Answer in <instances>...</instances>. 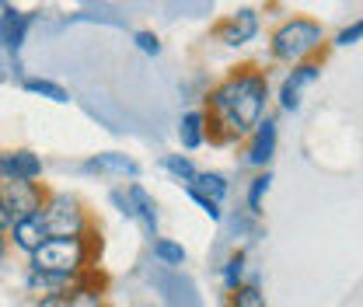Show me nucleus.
<instances>
[{
    "label": "nucleus",
    "instance_id": "nucleus-1",
    "mask_svg": "<svg viewBox=\"0 0 363 307\" xmlns=\"http://www.w3.org/2000/svg\"><path fill=\"white\" fill-rule=\"evenodd\" d=\"M269 101V74L259 63H238L203 101V143L234 147L262 123Z\"/></svg>",
    "mask_w": 363,
    "mask_h": 307
},
{
    "label": "nucleus",
    "instance_id": "nucleus-2",
    "mask_svg": "<svg viewBox=\"0 0 363 307\" xmlns=\"http://www.w3.org/2000/svg\"><path fill=\"white\" fill-rule=\"evenodd\" d=\"M94 238H98V227L84 230L81 238H52L45 241L39 252H32V272H43V276H56V279H81L88 272L98 252L94 248Z\"/></svg>",
    "mask_w": 363,
    "mask_h": 307
},
{
    "label": "nucleus",
    "instance_id": "nucleus-3",
    "mask_svg": "<svg viewBox=\"0 0 363 307\" xmlns=\"http://www.w3.org/2000/svg\"><path fill=\"white\" fill-rule=\"evenodd\" d=\"M325 45V32H321V21L315 18H286L276 32L269 35V52L272 60H283V63H301L308 60L311 52H318Z\"/></svg>",
    "mask_w": 363,
    "mask_h": 307
},
{
    "label": "nucleus",
    "instance_id": "nucleus-4",
    "mask_svg": "<svg viewBox=\"0 0 363 307\" xmlns=\"http://www.w3.org/2000/svg\"><path fill=\"white\" fill-rule=\"evenodd\" d=\"M43 223H45L49 241H52V238H81L84 230L98 227V223L91 220V213L84 210V203H81L77 196H70V192H52V196L45 199Z\"/></svg>",
    "mask_w": 363,
    "mask_h": 307
},
{
    "label": "nucleus",
    "instance_id": "nucleus-5",
    "mask_svg": "<svg viewBox=\"0 0 363 307\" xmlns=\"http://www.w3.org/2000/svg\"><path fill=\"white\" fill-rule=\"evenodd\" d=\"M52 196V189H45L43 182H21V178H0V206L7 210L11 223L25 217L43 213L45 199Z\"/></svg>",
    "mask_w": 363,
    "mask_h": 307
},
{
    "label": "nucleus",
    "instance_id": "nucleus-6",
    "mask_svg": "<svg viewBox=\"0 0 363 307\" xmlns=\"http://www.w3.org/2000/svg\"><path fill=\"white\" fill-rule=\"evenodd\" d=\"M112 203H116L130 220H136L150 241L157 238V203L150 199V192H147L143 185L130 182L126 189H116V192H112Z\"/></svg>",
    "mask_w": 363,
    "mask_h": 307
},
{
    "label": "nucleus",
    "instance_id": "nucleus-7",
    "mask_svg": "<svg viewBox=\"0 0 363 307\" xmlns=\"http://www.w3.org/2000/svg\"><path fill=\"white\" fill-rule=\"evenodd\" d=\"M325 52H328V45H321L318 52H311L308 60H301V63H297V67L286 74V81H283V88H279V108L294 112V108L301 105V94H304V88H311L318 77H321Z\"/></svg>",
    "mask_w": 363,
    "mask_h": 307
},
{
    "label": "nucleus",
    "instance_id": "nucleus-8",
    "mask_svg": "<svg viewBox=\"0 0 363 307\" xmlns=\"http://www.w3.org/2000/svg\"><path fill=\"white\" fill-rule=\"evenodd\" d=\"M255 32H259V14L252 11V7H241V11H234V14H227L220 18L217 25H213V39L224 45H245L255 39Z\"/></svg>",
    "mask_w": 363,
    "mask_h": 307
},
{
    "label": "nucleus",
    "instance_id": "nucleus-9",
    "mask_svg": "<svg viewBox=\"0 0 363 307\" xmlns=\"http://www.w3.org/2000/svg\"><path fill=\"white\" fill-rule=\"evenodd\" d=\"M11 241H14V248H21V252H39L45 241H49V234H45V223H43V213H35V217H25V220H14L11 223Z\"/></svg>",
    "mask_w": 363,
    "mask_h": 307
},
{
    "label": "nucleus",
    "instance_id": "nucleus-10",
    "mask_svg": "<svg viewBox=\"0 0 363 307\" xmlns=\"http://www.w3.org/2000/svg\"><path fill=\"white\" fill-rule=\"evenodd\" d=\"M276 154V119H262L252 130V143H248V161L255 168H266Z\"/></svg>",
    "mask_w": 363,
    "mask_h": 307
},
{
    "label": "nucleus",
    "instance_id": "nucleus-11",
    "mask_svg": "<svg viewBox=\"0 0 363 307\" xmlns=\"http://www.w3.org/2000/svg\"><path fill=\"white\" fill-rule=\"evenodd\" d=\"M84 172H98V175H136V164L126 154H98L84 164Z\"/></svg>",
    "mask_w": 363,
    "mask_h": 307
},
{
    "label": "nucleus",
    "instance_id": "nucleus-12",
    "mask_svg": "<svg viewBox=\"0 0 363 307\" xmlns=\"http://www.w3.org/2000/svg\"><path fill=\"white\" fill-rule=\"evenodd\" d=\"M185 189H192V192H199V196H206L210 203H224L227 199V182L220 175H213V172H199V175L192 178V185H185Z\"/></svg>",
    "mask_w": 363,
    "mask_h": 307
},
{
    "label": "nucleus",
    "instance_id": "nucleus-13",
    "mask_svg": "<svg viewBox=\"0 0 363 307\" xmlns=\"http://www.w3.org/2000/svg\"><path fill=\"white\" fill-rule=\"evenodd\" d=\"M25 39V14H18V11H4V18H0V43L7 45V49H18Z\"/></svg>",
    "mask_w": 363,
    "mask_h": 307
},
{
    "label": "nucleus",
    "instance_id": "nucleus-14",
    "mask_svg": "<svg viewBox=\"0 0 363 307\" xmlns=\"http://www.w3.org/2000/svg\"><path fill=\"white\" fill-rule=\"evenodd\" d=\"M179 140L185 150H196V147L203 143V116H199V112H185V116H182Z\"/></svg>",
    "mask_w": 363,
    "mask_h": 307
},
{
    "label": "nucleus",
    "instance_id": "nucleus-15",
    "mask_svg": "<svg viewBox=\"0 0 363 307\" xmlns=\"http://www.w3.org/2000/svg\"><path fill=\"white\" fill-rule=\"evenodd\" d=\"M227 307H266V294L259 290V283H241L227 294Z\"/></svg>",
    "mask_w": 363,
    "mask_h": 307
},
{
    "label": "nucleus",
    "instance_id": "nucleus-16",
    "mask_svg": "<svg viewBox=\"0 0 363 307\" xmlns=\"http://www.w3.org/2000/svg\"><path fill=\"white\" fill-rule=\"evenodd\" d=\"M154 255H157L164 265H182L185 262V248H182L179 241H168V238H157V241H154Z\"/></svg>",
    "mask_w": 363,
    "mask_h": 307
},
{
    "label": "nucleus",
    "instance_id": "nucleus-17",
    "mask_svg": "<svg viewBox=\"0 0 363 307\" xmlns=\"http://www.w3.org/2000/svg\"><path fill=\"white\" fill-rule=\"evenodd\" d=\"M164 168H168V172H172V175H175V178H182L185 185H192V178L199 175V172H196V164H192L189 157H179V154H172V157H164Z\"/></svg>",
    "mask_w": 363,
    "mask_h": 307
},
{
    "label": "nucleus",
    "instance_id": "nucleus-18",
    "mask_svg": "<svg viewBox=\"0 0 363 307\" xmlns=\"http://www.w3.org/2000/svg\"><path fill=\"white\" fill-rule=\"evenodd\" d=\"M241 272H245V252H234L227 259V269H224V283H227V294L241 286Z\"/></svg>",
    "mask_w": 363,
    "mask_h": 307
},
{
    "label": "nucleus",
    "instance_id": "nucleus-19",
    "mask_svg": "<svg viewBox=\"0 0 363 307\" xmlns=\"http://www.w3.org/2000/svg\"><path fill=\"white\" fill-rule=\"evenodd\" d=\"M269 182H272L269 172L252 178V189H248V206H252V213H259V210H262V196L269 192Z\"/></svg>",
    "mask_w": 363,
    "mask_h": 307
},
{
    "label": "nucleus",
    "instance_id": "nucleus-20",
    "mask_svg": "<svg viewBox=\"0 0 363 307\" xmlns=\"http://www.w3.org/2000/svg\"><path fill=\"white\" fill-rule=\"evenodd\" d=\"M25 91L45 94V98H52V101H70V94L60 88V84H52V81H25Z\"/></svg>",
    "mask_w": 363,
    "mask_h": 307
},
{
    "label": "nucleus",
    "instance_id": "nucleus-21",
    "mask_svg": "<svg viewBox=\"0 0 363 307\" xmlns=\"http://www.w3.org/2000/svg\"><path fill=\"white\" fill-rule=\"evenodd\" d=\"M136 45H140L143 52H161V43H157L154 32H140V35H136Z\"/></svg>",
    "mask_w": 363,
    "mask_h": 307
},
{
    "label": "nucleus",
    "instance_id": "nucleus-22",
    "mask_svg": "<svg viewBox=\"0 0 363 307\" xmlns=\"http://www.w3.org/2000/svg\"><path fill=\"white\" fill-rule=\"evenodd\" d=\"M360 32H363V25H360V21H353V25H350V28H346V32L335 39V45H353L357 39H360Z\"/></svg>",
    "mask_w": 363,
    "mask_h": 307
},
{
    "label": "nucleus",
    "instance_id": "nucleus-23",
    "mask_svg": "<svg viewBox=\"0 0 363 307\" xmlns=\"http://www.w3.org/2000/svg\"><path fill=\"white\" fill-rule=\"evenodd\" d=\"M189 196H192V199H196L206 213H210V220H220V206H217V203H210L206 196H199V192H192V189H189Z\"/></svg>",
    "mask_w": 363,
    "mask_h": 307
},
{
    "label": "nucleus",
    "instance_id": "nucleus-24",
    "mask_svg": "<svg viewBox=\"0 0 363 307\" xmlns=\"http://www.w3.org/2000/svg\"><path fill=\"white\" fill-rule=\"evenodd\" d=\"M11 230V217H7V210L0 206V234H7Z\"/></svg>",
    "mask_w": 363,
    "mask_h": 307
},
{
    "label": "nucleus",
    "instance_id": "nucleus-25",
    "mask_svg": "<svg viewBox=\"0 0 363 307\" xmlns=\"http://www.w3.org/2000/svg\"><path fill=\"white\" fill-rule=\"evenodd\" d=\"M7 255V234H0V259Z\"/></svg>",
    "mask_w": 363,
    "mask_h": 307
},
{
    "label": "nucleus",
    "instance_id": "nucleus-26",
    "mask_svg": "<svg viewBox=\"0 0 363 307\" xmlns=\"http://www.w3.org/2000/svg\"><path fill=\"white\" fill-rule=\"evenodd\" d=\"M133 307H154V304H150V301H136Z\"/></svg>",
    "mask_w": 363,
    "mask_h": 307
}]
</instances>
